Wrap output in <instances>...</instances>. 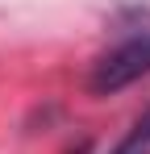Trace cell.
Wrapping results in <instances>:
<instances>
[{"instance_id":"cell-1","label":"cell","mask_w":150,"mask_h":154,"mask_svg":"<svg viewBox=\"0 0 150 154\" xmlns=\"http://www.w3.org/2000/svg\"><path fill=\"white\" fill-rule=\"evenodd\" d=\"M150 75V25L133 29L129 38H121L108 54H100L96 67H92V92L96 96H108V92H121L133 79Z\"/></svg>"},{"instance_id":"cell-2","label":"cell","mask_w":150,"mask_h":154,"mask_svg":"<svg viewBox=\"0 0 150 154\" xmlns=\"http://www.w3.org/2000/svg\"><path fill=\"white\" fill-rule=\"evenodd\" d=\"M113 154H150V108L133 121V129L117 142V150H113Z\"/></svg>"}]
</instances>
